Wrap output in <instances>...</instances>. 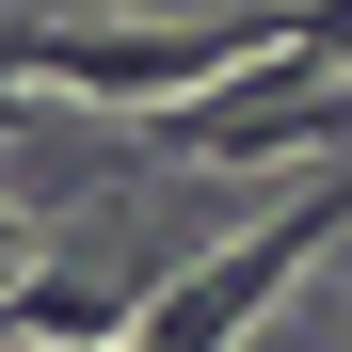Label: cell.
<instances>
[{"label":"cell","mask_w":352,"mask_h":352,"mask_svg":"<svg viewBox=\"0 0 352 352\" xmlns=\"http://www.w3.org/2000/svg\"><path fill=\"white\" fill-rule=\"evenodd\" d=\"M0 305H16V336H48V352H112L144 288H129V272H16Z\"/></svg>","instance_id":"obj_3"},{"label":"cell","mask_w":352,"mask_h":352,"mask_svg":"<svg viewBox=\"0 0 352 352\" xmlns=\"http://www.w3.org/2000/svg\"><path fill=\"white\" fill-rule=\"evenodd\" d=\"M336 224H352V144H336V176H320V192H288V208L256 224V241H224L208 272H176V288H144L112 352H241V336H256V320L288 305V288H305V256L336 241Z\"/></svg>","instance_id":"obj_2"},{"label":"cell","mask_w":352,"mask_h":352,"mask_svg":"<svg viewBox=\"0 0 352 352\" xmlns=\"http://www.w3.org/2000/svg\"><path fill=\"white\" fill-rule=\"evenodd\" d=\"M0 129H16V65H0Z\"/></svg>","instance_id":"obj_5"},{"label":"cell","mask_w":352,"mask_h":352,"mask_svg":"<svg viewBox=\"0 0 352 352\" xmlns=\"http://www.w3.org/2000/svg\"><path fill=\"white\" fill-rule=\"evenodd\" d=\"M16 272H32V208L0 192V288H16Z\"/></svg>","instance_id":"obj_4"},{"label":"cell","mask_w":352,"mask_h":352,"mask_svg":"<svg viewBox=\"0 0 352 352\" xmlns=\"http://www.w3.org/2000/svg\"><path fill=\"white\" fill-rule=\"evenodd\" d=\"M288 0H224V16H16L0 32V65L16 96H80V112H160L224 65H256Z\"/></svg>","instance_id":"obj_1"}]
</instances>
